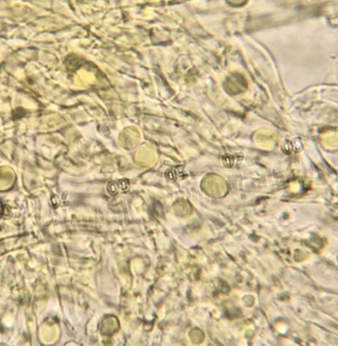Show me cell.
Segmentation results:
<instances>
[{
    "mask_svg": "<svg viewBox=\"0 0 338 346\" xmlns=\"http://www.w3.org/2000/svg\"><path fill=\"white\" fill-rule=\"evenodd\" d=\"M182 168L179 167V168H174L173 169V172L172 171H168L167 173V178L170 179V180H175L176 178H179L180 175H183L184 172L183 171H180Z\"/></svg>",
    "mask_w": 338,
    "mask_h": 346,
    "instance_id": "cell-1",
    "label": "cell"
},
{
    "mask_svg": "<svg viewBox=\"0 0 338 346\" xmlns=\"http://www.w3.org/2000/svg\"><path fill=\"white\" fill-rule=\"evenodd\" d=\"M118 186H117V183H114V182H110L109 184V186H108V190H109V192L110 193V195H114L115 193L118 192Z\"/></svg>",
    "mask_w": 338,
    "mask_h": 346,
    "instance_id": "cell-2",
    "label": "cell"
}]
</instances>
